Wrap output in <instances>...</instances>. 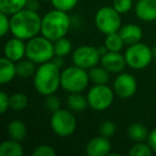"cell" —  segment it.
<instances>
[{
  "label": "cell",
  "instance_id": "4",
  "mask_svg": "<svg viewBox=\"0 0 156 156\" xmlns=\"http://www.w3.org/2000/svg\"><path fill=\"white\" fill-rule=\"evenodd\" d=\"M54 42L42 37H34L28 40L26 44V58L30 59L35 64L49 62L55 58Z\"/></svg>",
  "mask_w": 156,
  "mask_h": 156
},
{
  "label": "cell",
  "instance_id": "42",
  "mask_svg": "<svg viewBox=\"0 0 156 156\" xmlns=\"http://www.w3.org/2000/svg\"><path fill=\"white\" fill-rule=\"evenodd\" d=\"M137 1H138V0H137Z\"/></svg>",
  "mask_w": 156,
  "mask_h": 156
},
{
  "label": "cell",
  "instance_id": "3",
  "mask_svg": "<svg viewBox=\"0 0 156 156\" xmlns=\"http://www.w3.org/2000/svg\"><path fill=\"white\" fill-rule=\"evenodd\" d=\"M71 17L67 12L60 10H52L42 17L41 33L50 41L55 42L61 37H66L71 29Z\"/></svg>",
  "mask_w": 156,
  "mask_h": 156
},
{
  "label": "cell",
  "instance_id": "8",
  "mask_svg": "<svg viewBox=\"0 0 156 156\" xmlns=\"http://www.w3.org/2000/svg\"><path fill=\"white\" fill-rule=\"evenodd\" d=\"M124 57L127 65L134 69H143L151 64L153 60L152 48L144 43H138L128 45L124 52Z\"/></svg>",
  "mask_w": 156,
  "mask_h": 156
},
{
  "label": "cell",
  "instance_id": "11",
  "mask_svg": "<svg viewBox=\"0 0 156 156\" xmlns=\"http://www.w3.org/2000/svg\"><path fill=\"white\" fill-rule=\"evenodd\" d=\"M138 83L136 78L129 73H120L113 81V91L118 98L128 100L136 94Z\"/></svg>",
  "mask_w": 156,
  "mask_h": 156
},
{
  "label": "cell",
  "instance_id": "40",
  "mask_svg": "<svg viewBox=\"0 0 156 156\" xmlns=\"http://www.w3.org/2000/svg\"><path fill=\"white\" fill-rule=\"evenodd\" d=\"M152 54H153V58L156 59V44L152 47Z\"/></svg>",
  "mask_w": 156,
  "mask_h": 156
},
{
  "label": "cell",
  "instance_id": "9",
  "mask_svg": "<svg viewBox=\"0 0 156 156\" xmlns=\"http://www.w3.org/2000/svg\"><path fill=\"white\" fill-rule=\"evenodd\" d=\"M115 91L107 85H93L88 91L87 100L89 107L95 111H104L112 105Z\"/></svg>",
  "mask_w": 156,
  "mask_h": 156
},
{
  "label": "cell",
  "instance_id": "15",
  "mask_svg": "<svg viewBox=\"0 0 156 156\" xmlns=\"http://www.w3.org/2000/svg\"><path fill=\"white\" fill-rule=\"evenodd\" d=\"M136 16L145 23L156 20V0H138L135 7Z\"/></svg>",
  "mask_w": 156,
  "mask_h": 156
},
{
  "label": "cell",
  "instance_id": "6",
  "mask_svg": "<svg viewBox=\"0 0 156 156\" xmlns=\"http://www.w3.org/2000/svg\"><path fill=\"white\" fill-rule=\"evenodd\" d=\"M50 127L57 136L66 138L75 133L77 128V119L72 110L60 108L51 113Z\"/></svg>",
  "mask_w": 156,
  "mask_h": 156
},
{
  "label": "cell",
  "instance_id": "7",
  "mask_svg": "<svg viewBox=\"0 0 156 156\" xmlns=\"http://www.w3.org/2000/svg\"><path fill=\"white\" fill-rule=\"evenodd\" d=\"M94 23L96 28L106 35L119 32L122 27L121 14L113 7H102L96 11Z\"/></svg>",
  "mask_w": 156,
  "mask_h": 156
},
{
  "label": "cell",
  "instance_id": "34",
  "mask_svg": "<svg viewBox=\"0 0 156 156\" xmlns=\"http://www.w3.org/2000/svg\"><path fill=\"white\" fill-rule=\"evenodd\" d=\"M11 30V20L9 15L0 12V33L1 37H5Z\"/></svg>",
  "mask_w": 156,
  "mask_h": 156
},
{
  "label": "cell",
  "instance_id": "10",
  "mask_svg": "<svg viewBox=\"0 0 156 156\" xmlns=\"http://www.w3.org/2000/svg\"><path fill=\"white\" fill-rule=\"evenodd\" d=\"M101 58L102 56L98 48L90 45L79 46L72 54L73 64L85 69H90L96 66L101 62Z\"/></svg>",
  "mask_w": 156,
  "mask_h": 156
},
{
  "label": "cell",
  "instance_id": "24",
  "mask_svg": "<svg viewBox=\"0 0 156 156\" xmlns=\"http://www.w3.org/2000/svg\"><path fill=\"white\" fill-rule=\"evenodd\" d=\"M35 72H37L35 63L30 59H22L18 62H16V73L18 77L26 79L31 76H34Z\"/></svg>",
  "mask_w": 156,
  "mask_h": 156
},
{
  "label": "cell",
  "instance_id": "12",
  "mask_svg": "<svg viewBox=\"0 0 156 156\" xmlns=\"http://www.w3.org/2000/svg\"><path fill=\"white\" fill-rule=\"evenodd\" d=\"M101 65L111 74H120L125 69L126 60L120 51H108L101 58Z\"/></svg>",
  "mask_w": 156,
  "mask_h": 156
},
{
  "label": "cell",
  "instance_id": "32",
  "mask_svg": "<svg viewBox=\"0 0 156 156\" xmlns=\"http://www.w3.org/2000/svg\"><path fill=\"white\" fill-rule=\"evenodd\" d=\"M115 130H117V126H115V122L110 121V120L104 121L100 126V135L106 137V138H111L115 134Z\"/></svg>",
  "mask_w": 156,
  "mask_h": 156
},
{
  "label": "cell",
  "instance_id": "30",
  "mask_svg": "<svg viewBox=\"0 0 156 156\" xmlns=\"http://www.w3.org/2000/svg\"><path fill=\"white\" fill-rule=\"evenodd\" d=\"M44 106L48 112L54 113L61 108V102L55 94H51V95L46 96L45 101H44Z\"/></svg>",
  "mask_w": 156,
  "mask_h": 156
},
{
  "label": "cell",
  "instance_id": "1",
  "mask_svg": "<svg viewBox=\"0 0 156 156\" xmlns=\"http://www.w3.org/2000/svg\"><path fill=\"white\" fill-rule=\"evenodd\" d=\"M11 30L12 35L24 41L37 37L41 32L42 17L35 11L25 9L11 15Z\"/></svg>",
  "mask_w": 156,
  "mask_h": 156
},
{
  "label": "cell",
  "instance_id": "14",
  "mask_svg": "<svg viewBox=\"0 0 156 156\" xmlns=\"http://www.w3.org/2000/svg\"><path fill=\"white\" fill-rule=\"evenodd\" d=\"M5 57L14 62H18L20 60L26 57V44L22 39L13 37L5 43L3 48Z\"/></svg>",
  "mask_w": 156,
  "mask_h": 156
},
{
  "label": "cell",
  "instance_id": "16",
  "mask_svg": "<svg viewBox=\"0 0 156 156\" xmlns=\"http://www.w3.org/2000/svg\"><path fill=\"white\" fill-rule=\"evenodd\" d=\"M119 33L126 45H133V44L138 43L141 41L143 35L142 29L136 24L124 25L119 30Z\"/></svg>",
  "mask_w": 156,
  "mask_h": 156
},
{
  "label": "cell",
  "instance_id": "13",
  "mask_svg": "<svg viewBox=\"0 0 156 156\" xmlns=\"http://www.w3.org/2000/svg\"><path fill=\"white\" fill-rule=\"evenodd\" d=\"M85 151L89 156H107L111 153V142L109 138L100 135L88 141Z\"/></svg>",
  "mask_w": 156,
  "mask_h": 156
},
{
  "label": "cell",
  "instance_id": "20",
  "mask_svg": "<svg viewBox=\"0 0 156 156\" xmlns=\"http://www.w3.org/2000/svg\"><path fill=\"white\" fill-rule=\"evenodd\" d=\"M24 150L20 141L9 139L0 144V156H23Z\"/></svg>",
  "mask_w": 156,
  "mask_h": 156
},
{
  "label": "cell",
  "instance_id": "31",
  "mask_svg": "<svg viewBox=\"0 0 156 156\" xmlns=\"http://www.w3.org/2000/svg\"><path fill=\"white\" fill-rule=\"evenodd\" d=\"M57 152L49 144H39L33 149L31 155L32 156H56Z\"/></svg>",
  "mask_w": 156,
  "mask_h": 156
},
{
  "label": "cell",
  "instance_id": "17",
  "mask_svg": "<svg viewBox=\"0 0 156 156\" xmlns=\"http://www.w3.org/2000/svg\"><path fill=\"white\" fill-rule=\"evenodd\" d=\"M15 76H17L16 62L5 58V57L0 59V83L7 85L13 80Z\"/></svg>",
  "mask_w": 156,
  "mask_h": 156
},
{
  "label": "cell",
  "instance_id": "29",
  "mask_svg": "<svg viewBox=\"0 0 156 156\" xmlns=\"http://www.w3.org/2000/svg\"><path fill=\"white\" fill-rule=\"evenodd\" d=\"M55 9L63 12H69L77 5L79 0H50Z\"/></svg>",
  "mask_w": 156,
  "mask_h": 156
},
{
  "label": "cell",
  "instance_id": "36",
  "mask_svg": "<svg viewBox=\"0 0 156 156\" xmlns=\"http://www.w3.org/2000/svg\"><path fill=\"white\" fill-rule=\"evenodd\" d=\"M147 143L154 153H156V127L150 132L149 137H147Z\"/></svg>",
  "mask_w": 156,
  "mask_h": 156
},
{
  "label": "cell",
  "instance_id": "2",
  "mask_svg": "<svg viewBox=\"0 0 156 156\" xmlns=\"http://www.w3.org/2000/svg\"><path fill=\"white\" fill-rule=\"evenodd\" d=\"M33 85L41 95L55 94L61 87V72L52 61L40 64L33 76Z\"/></svg>",
  "mask_w": 156,
  "mask_h": 156
},
{
  "label": "cell",
  "instance_id": "26",
  "mask_svg": "<svg viewBox=\"0 0 156 156\" xmlns=\"http://www.w3.org/2000/svg\"><path fill=\"white\" fill-rule=\"evenodd\" d=\"M55 47V55L57 57H66L71 54L72 51V43L66 37H61L54 42Z\"/></svg>",
  "mask_w": 156,
  "mask_h": 156
},
{
  "label": "cell",
  "instance_id": "37",
  "mask_svg": "<svg viewBox=\"0 0 156 156\" xmlns=\"http://www.w3.org/2000/svg\"><path fill=\"white\" fill-rule=\"evenodd\" d=\"M27 9L31 10V11H35L37 12V10L40 9V2L39 0H28L26 5Z\"/></svg>",
  "mask_w": 156,
  "mask_h": 156
},
{
  "label": "cell",
  "instance_id": "18",
  "mask_svg": "<svg viewBox=\"0 0 156 156\" xmlns=\"http://www.w3.org/2000/svg\"><path fill=\"white\" fill-rule=\"evenodd\" d=\"M7 130L10 138L13 139V140L20 141V142L25 140V138L27 137V134H28V129H27L26 124L17 119L12 120L8 124Z\"/></svg>",
  "mask_w": 156,
  "mask_h": 156
},
{
  "label": "cell",
  "instance_id": "19",
  "mask_svg": "<svg viewBox=\"0 0 156 156\" xmlns=\"http://www.w3.org/2000/svg\"><path fill=\"white\" fill-rule=\"evenodd\" d=\"M66 105L69 110H72L73 112H80L85 110L87 107H89L87 96L85 98L81 94V92L69 93L66 98Z\"/></svg>",
  "mask_w": 156,
  "mask_h": 156
},
{
  "label": "cell",
  "instance_id": "38",
  "mask_svg": "<svg viewBox=\"0 0 156 156\" xmlns=\"http://www.w3.org/2000/svg\"><path fill=\"white\" fill-rule=\"evenodd\" d=\"M51 61L55 63V64L57 65V66L60 67V69L63 66V63H64V60H63V57H57V56H55V58L52 59Z\"/></svg>",
  "mask_w": 156,
  "mask_h": 156
},
{
  "label": "cell",
  "instance_id": "21",
  "mask_svg": "<svg viewBox=\"0 0 156 156\" xmlns=\"http://www.w3.org/2000/svg\"><path fill=\"white\" fill-rule=\"evenodd\" d=\"M127 136L135 142H142L147 140L150 132L147 130V126L141 123H133L126 129Z\"/></svg>",
  "mask_w": 156,
  "mask_h": 156
},
{
  "label": "cell",
  "instance_id": "5",
  "mask_svg": "<svg viewBox=\"0 0 156 156\" xmlns=\"http://www.w3.org/2000/svg\"><path fill=\"white\" fill-rule=\"evenodd\" d=\"M89 83V73L85 69L73 64L61 71V88L69 93L83 92Z\"/></svg>",
  "mask_w": 156,
  "mask_h": 156
},
{
  "label": "cell",
  "instance_id": "23",
  "mask_svg": "<svg viewBox=\"0 0 156 156\" xmlns=\"http://www.w3.org/2000/svg\"><path fill=\"white\" fill-rule=\"evenodd\" d=\"M90 83L93 85H107L109 81V72L103 66H94L88 71Z\"/></svg>",
  "mask_w": 156,
  "mask_h": 156
},
{
  "label": "cell",
  "instance_id": "27",
  "mask_svg": "<svg viewBox=\"0 0 156 156\" xmlns=\"http://www.w3.org/2000/svg\"><path fill=\"white\" fill-rule=\"evenodd\" d=\"M28 106V98L22 92H15L10 95V108L13 110H23Z\"/></svg>",
  "mask_w": 156,
  "mask_h": 156
},
{
  "label": "cell",
  "instance_id": "25",
  "mask_svg": "<svg viewBox=\"0 0 156 156\" xmlns=\"http://www.w3.org/2000/svg\"><path fill=\"white\" fill-rule=\"evenodd\" d=\"M104 44L108 48L109 51H121L123 49L124 45H125V43H124L123 39L121 37L119 32L107 34Z\"/></svg>",
  "mask_w": 156,
  "mask_h": 156
},
{
  "label": "cell",
  "instance_id": "35",
  "mask_svg": "<svg viewBox=\"0 0 156 156\" xmlns=\"http://www.w3.org/2000/svg\"><path fill=\"white\" fill-rule=\"evenodd\" d=\"M10 108V96L5 92H0V112L1 115L5 113V111Z\"/></svg>",
  "mask_w": 156,
  "mask_h": 156
},
{
  "label": "cell",
  "instance_id": "33",
  "mask_svg": "<svg viewBox=\"0 0 156 156\" xmlns=\"http://www.w3.org/2000/svg\"><path fill=\"white\" fill-rule=\"evenodd\" d=\"M112 7L120 14H125L133 8V0H113Z\"/></svg>",
  "mask_w": 156,
  "mask_h": 156
},
{
  "label": "cell",
  "instance_id": "22",
  "mask_svg": "<svg viewBox=\"0 0 156 156\" xmlns=\"http://www.w3.org/2000/svg\"><path fill=\"white\" fill-rule=\"evenodd\" d=\"M28 0H0V12L11 16L25 9Z\"/></svg>",
  "mask_w": 156,
  "mask_h": 156
},
{
  "label": "cell",
  "instance_id": "39",
  "mask_svg": "<svg viewBox=\"0 0 156 156\" xmlns=\"http://www.w3.org/2000/svg\"><path fill=\"white\" fill-rule=\"evenodd\" d=\"M98 52H100V55L101 56H104L105 54H107V52L109 51L108 50V48L106 47V45H102V46H100V47H98Z\"/></svg>",
  "mask_w": 156,
  "mask_h": 156
},
{
  "label": "cell",
  "instance_id": "28",
  "mask_svg": "<svg viewBox=\"0 0 156 156\" xmlns=\"http://www.w3.org/2000/svg\"><path fill=\"white\" fill-rule=\"evenodd\" d=\"M128 154L130 156H151L153 154V150L149 145V143L142 142H136L130 150L128 151Z\"/></svg>",
  "mask_w": 156,
  "mask_h": 156
},
{
  "label": "cell",
  "instance_id": "41",
  "mask_svg": "<svg viewBox=\"0 0 156 156\" xmlns=\"http://www.w3.org/2000/svg\"><path fill=\"white\" fill-rule=\"evenodd\" d=\"M41 1H50V0H41Z\"/></svg>",
  "mask_w": 156,
  "mask_h": 156
}]
</instances>
